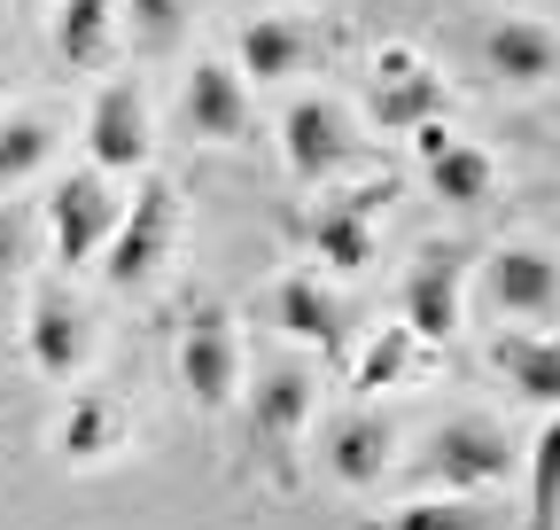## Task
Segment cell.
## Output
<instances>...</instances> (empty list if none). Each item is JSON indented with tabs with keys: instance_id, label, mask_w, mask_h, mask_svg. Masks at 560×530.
<instances>
[{
	"instance_id": "cell-1",
	"label": "cell",
	"mask_w": 560,
	"mask_h": 530,
	"mask_svg": "<svg viewBox=\"0 0 560 530\" xmlns=\"http://www.w3.org/2000/svg\"><path fill=\"white\" fill-rule=\"evenodd\" d=\"M172 227H179V195H172V180H140V195H132V211L109 227V242H102V274L117 281V289H132V281H149L156 265H164V250H172Z\"/></svg>"
},
{
	"instance_id": "cell-2",
	"label": "cell",
	"mask_w": 560,
	"mask_h": 530,
	"mask_svg": "<svg viewBox=\"0 0 560 530\" xmlns=\"http://www.w3.org/2000/svg\"><path fill=\"white\" fill-rule=\"evenodd\" d=\"M179 382H187V398H195L202 414H219L226 398H234L242 352H234V320L219 304H195L187 312V327H179Z\"/></svg>"
},
{
	"instance_id": "cell-3",
	"label": "cell",
	"mask_w": 560,
	"mask_h": 530,
	"mask_svg": "<svg viewBox=\"0 0 560 530\" xmlns=\"http://www.w3.org/2000/svg\"><path fill=\"white\" fill-rule=\"evenodd\" d=\"M366 117H374L382 132H420V125H436V117H444V79H436V71H429L420 55L389 47V55L374 62V87H366Z\"/></svg>"
},
{
	"instance_id": "cell-4",
	"label": "cell",
	"mask_w": 560,
	"mask_h": 530,
	"mask_svg": "<svg viewBox=\"0 0 560 530\" xmlns=\"http://www.w3.org/2000/svg\"><path fill=\"white\" fill-rule=\"evenodd\" d=\"M86 149H94L102 172H140V164H149V94H140V79H109L94 94Z\"/></svg>"
},
{
	"instance_id": "cell-5",
	"label": "cell",
	"mask_w": 560,
	"mask_h": 530,
	"mask_svg": "<svg viewBox=\"0 0 560 530\" xmlns=\"http://www.w3.org/2000/svg\"><path fill=\"white\" fill-rule=\"evenodd\" d=\"M429 484H444V492H490L506 476V437L490 429V422H444L436 437H429Z\"/></svg>"
},
{
	"instance_id": "cell-6",
	"label": "cell",
	"mask_w": 560,
	"mask_h": 530,
	"mask_svg": "<svg viewBox=\"0 0 560 530\" xmlns=\"http://www.w3.org/2000/svg\"><path fill=\"white\" fill-rule=\"evenodd\" d=\"M47 227H55V257H62V265H86V257L109 242V227H117L109 180H102V172H70V180L55 187V204H47Z\"/></svg>"
},
{
	"instance_id": "cell-7",
	"label": "cell",
	"mask_w": 560,
	"mask_h": 530,
	"mask_svg": "<svg viewBox=\"0 0 560 530\" xmlns=\"http://www.w3.org/2000/svg\"><path fill=\"white\" fill-rule=\"evenodd\" d=\"M280 141H289V172H296L304 187H319V180H335V172L350 164V125H342V110L319 102V94L289 102V117H280Z\"/></svg>"
},
{
	"instance_id": "cell-8",
	"label": "cell",
	"mask_w": 560,
	"mask_h": 530,
	"mask_svg": "<svg viewBox=\"0 0 560 530\" xmlns=\"http://www.w3.org/2000/svg\"><path fill=\"white\" fill-rule=\"evenodd\" d=\"M459 274H467L459 250H420L412 257V274H405V336H420V344L452 336L459 327Z\"/></svg>"
},
{
	"instance_id": "cell-9",
	"label": "cell",
	"mask_w": 560,
	"mask_h": 530,
	"mask_svg": "<svg viewBox=\"0 0 560 530\" xmlns=\"http://www.w3.org/2000/svg\"><path fill=\"white\" fill-rule=\"evenodd\" d=\"M179 117L195 141H242L249 132V79L234 62H195V79L179 94Z\"/></svg>"
},
{
	"instance_id": "cell-10",
	"label": "cell",
	"mask_w": 560,
	"mask_h": 530,
	"mask_svg": "<svg viewBox=\"0 0 560 530\" xmlns=\"http://www.w3.org/2000/svg\"><path fill=\"white\" fill-rule=\"evenodd\" d=\"M482 289H490L499 312H529L537 320V312L560 304V265L545 250H529V242H506V250L482 257Z\"/></svg>"
},
{
	"instance_id": "cell-11",
	"label": "cell",
	"mask_w": 560,
	"mask_h": 530,
	"mask_svg": "<svg viewBox=\"0 0 560 530\" xmlns=\"http://www.w3.org/2000/svg\"><path fill=\"white\" fill-rule=\"evenodd\" d=\"M482 62L506 87H545V79H560V39L537 16H499V24L482 32Z\"/></svg>"
},
{
	"instance_id": "cell-12",
	"label": "cell",
	"mask_w": 560,
	"mask_h": 530,
	"mask_svg": "<svg viewBox=\"0 0 560 530\" xmlns=\"http://www.w3.org/2000/svg\"><path fill=\"white\" fill-rule=\"evenodd\" d=\"M412 141H420V157H429V187L444 195V204H459V211L490 204V180H499V172H490V157H482V149L452 141L444 125H420Z\"/></svg>"
},
{
	"instance_id": "cell-13",
	"label": "cell",
	"mask_w": 560,
	"mask_h": 530,
	"mask_svg": "<svg viewBox=\"0 0 560 530\" xmlns=\"http://www.w3.org/2000/svg\"><path fill=\"white\" fill-rule=\"evenodd\" d=\"M32 367L55 375V382H70V375L86 367V312L70 304L62 289H39L32 297Z\"/></svg>"
},
{
	"instance_id": "cell-14",
	"label": "cell",
	"mask_w": 560,
	"mask_h": 530,
	"mask_svg": "<svg viewBox=\"0 0 560 530\" xmlns=\"http://www.w3.org/2000/svg\"><path fill=\"white\" fill-rule=\"evenodd\" d=\"M312 375L304 367H272V375H257V390H249V429L272 445V452H289L296 445V429L312 422Z\"/></svg>"
},
{
	"instance_id": "cell-15",
	"label": "cell",
	"mask_w": 560,
	"mask_h": 530,
	"mask_svg": "<svg viewBox=\"0 0 560 530\" xmlns=\"http://www.w3.org/2000/svg\"><path fill=\"white\" fill-rule=\"evenodd\" d=\"M382 469H389V422L350 414V422L327 429V476H335V484L366 492V484H382Z\"/></svg>"
},
{
	"instance_id": "cell-16",
	"label": "cell",
	"mask_w": 560,
	"mask_h": 530,
	"mask_svg": "<svg viewBox=\"0 0 560 530\" xmlns=\"http://www.w3.org/2000/svg\"><path fill=\"white\" fill-rule=\"evenodd\" d=\"M506 390L529 398V406H560V336H499L490 344Z\"/></svg>"
},
{
	"instance_id": "cell-17",
	"label": "cell",
	"mask_w": 560,
	"mask_h": 530,
	"mask_svg": "<svg viewBox=\"0 0 560 530\" xmlns=\"http://www.w3.org/2000/svg\"><path fill=\"white\" fill-rule=\"evenodd\" d=\"M304 62H312V32H296L289 16H257L242 32V62H234V71L257 79V87H272V79H296Z\"/></svg>"
},
{
	"instance_id": "cell-18",
	"label": "cell",
	"mask_w": 560,
	"mask_h": 530,
	"mask_svg": "<svg viewBox=\"0 0 560 530\" xmlns=\"http://www.w3.org/2000/svg\"><path fill=\"white\" fill-rule=\"evenodd\" d=\"M272 320L289 327L296 344H319V352H335V344H342V304H335L312 274H289V281L272 289Z\"/></svg>"
},
{
	"instance_id": "cell-19",
	"label": "cell",
	"mask_w": 560,
	"mask_h": 530,
	"mask_svg": "<svg viewBox=\"0 0 560 530\" xmlns=\"http://www.w3.org/2000/svg\"><path fill=\"white\" fill-rule=\"evenodd\" d=\"M366 211H374V195H350V204H327V211L312 219V250H319V265H335V274H359V265L374 257Z\"/></svg>"
},
{
	"instance_id": "cell-20",
	"label": "cell",
	"mask_w": 560,
	"mask_h": 530,
	"mask_svg": "<svg viewBox=\"0 0 560 530\" xmlns=\"http://www.w3.org/2000/svg\"><path fill=\"white\" fill-rule=\"evenodd\" d=\"M109 32H117V0H62V16H55V55L79 62V71H94V62L109 55Z\"/></svg>"
},
{
	"instance_id": "cell-21",
	"label": "cell",
	"mask_w": 560,
	"mask_h": 530,
	"mask_svg": "<svg viewBox=\"0 0 560 530\" xmlns=\"http://www.w3.org/2000/svg\"><path fill=\"white\" fill-rule=\"evenodd\" d=\"M529 530H560V406L529 445Z\"/></svg>"
},
{
	"instance_id": "cell-22",
	"label": "cell",
	"mask_w": 560,
	"mask_h": 530,
	"mask_svg": "<svg viewBox=\"0 0 560 530\" xmlns=\"http://www.w3.org/2000/svg\"><path fill=\"white\" fill-rule=\"evenodd\" d=\"M109 445H117V406L102 390H79V398H70V414H62V452L70 460H102Z\"/></svg>"
},
{
	"instance_id": "cell-23",
	"label": "cell",
	"mask_w": 560,
	"mask_h": 530,
	"mask_svg": "<svg viewBox=\"0 0 560 530\" xmlns=\"http://www.w3.org/2000/svg\"><path fill=\"white\" fill-rule=\"evenodd\" d=\"M47 149H55V125L47 117H9V125H0V195L24 187L47 164Z\"/></svg>"
},
{
	"instance_id": "cell-24",
	"label": "cell",
	"mask_w": 560,
	"mask_h": 530,
	"mask_svg": "<svg viewBox=\"0 0 560 530\" xmlns=\"http://www.w3.org/2000/svg\"><path fill=\"white\" fill-rule=\"evenodd\" d=\"M366 530H490V522L475 507H452V499H420V507H397V515H382Z\"/></svg>"
},
{
	"instance_id": "cell-25",
	"label": "cell",
	"mask_w": 560,
	"mask_h": 530,
	"mask_svg": "<svg viewBox=\"0 0 560 530\" xmlns=\"http://www.w3.org/2000/svg\"><path fill=\"white\" fill-rule=\"evenodd\" d=\"M405 352H412V336H405V327H382V344H374V352H366V367H359V390L397 382V375H405Z\"/></svg>"
},
{
	"instance_id": "cell-26",
	"label": "cell",
	"mask_w": 560,
	"mask_h": 530,
	"mask_svg": "<svg viewBox=\"0 0 560 530\" xmlns=\"http://www.w3.org/2000/svg\"><path fill=\"white\" fill-rule=\"evenodd\" d=\"M187 16H195V0H132V24L149 32V39H172Z\"/></svg>"
},
{
	"instance_id": "cell-27",
	"label": "cell",
	"mask_w": 560,
	"mask_h": 530,
	"mask_svg": "<svg viewBox=\"0 0 560 530\" xmlns=\"http://www.w3.org/2000/svg\"><path fill=\"white\" fill-rule=\"evenodd\" d=\"M16 250H24V219H16V211H0V274L16 265Z\"/></svg>"
}]
</instances>
